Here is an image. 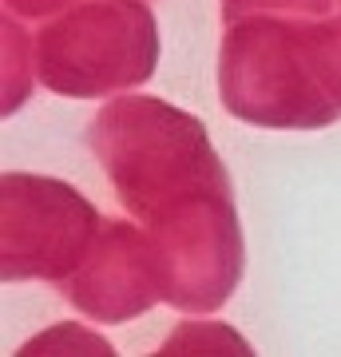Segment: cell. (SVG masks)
I'll use <instances>...</instances> for the list:
<instances>
[{
    "label": "cell",
    "instance_id": "obj_1",
    "mask_svg": "<svg viewBox=\"0 0 341 357\" xmlns=\"http://www.w3.org/2000/svg\"><path fill=\"white\" fill-rule=\"evenodd\" d=\"M88 147L151 234L163 302L187 314L227 306L246 250L234 187L206 128L159 96H123L96 112Z\"/></svg>",
    "mask_w": 341,
    "mask_h": 357
},
{
    "label": "cell",
    "instance_id": "obj_2",
    "mask_svg": "<svg viewBox=\"0 0 341 357\" xmlns=\"http://www.w3.org/2000/svg\"><path fill=\"white\" fill-rule=\"evenodd\" d=\"M218 96L234 119L266 131H314L341 115L317 84L310 20L302 16H246L227 24L218 52Z\"/></svg>",
    "mask_w": 341,
    "mask_h": 357
},
{
    "label": "cell",
    "instance_id": "obj_3",
    "mask_svg": "<svg viewBox=\"0 0 341 357\" xmlns=\"http://www.w3.org/2000/svg\"><path fill=\"white\" fill-rule=\"evenodd\" d=\"M159 64V28L139 0H88L36 36V79L56 96L100 100L147 84Z\"/></svg>",
    "mask_w": 341,
    "mask_h": 357
},
{
    "label": "cell",
    "instance_id": "obj_4",
    "mask_svg": "<svg viewBox=\"0 0 341 357\" xmlns=\"http://www.w3.org/2000/svg\"><path fill=\"white\" fill-rule=\"evenodd\" d=\"M0 278L68 282L100 234V211L63 178L8 171L0 178Z\"/></svg>",
    "mask_w": 341,
    "mask_h": 357
},
{
    "label": "cell",
    "instance_id": "obj_5",
    "mask_svg": "<svg viewBox=\"0 0 341 357\" xmlns=\"http://www.w3.org/2000/svg\"><path fill=\"white\" fill-rule=\"evenodd\" d=\"M63 298L91 321L119 326L163 302L151 234L135 222L107 218L79 270L63 282Z\"/></svg>",
    "mask_w": 341,
    "mask_h": 357
},
{
    "label": "cell",
    "instance_id": "obj_6",
    "mask_svg": "<svg viewBox=\"0 0 341 357\" xmlns=\"http://www.w3.org/2000/svg\"><path fill=\"white\" fill-rule=\"evenodd\" d=\"M28 68H36V40H28L24 28L13 24V16H4V115L28 100L32 88Z\"/></svg>",
    "mask_w": 341,
    "mask_h": 357
},
{
    "label": "cell",
    "instance_id": "obj_7",
    "mask_svg": "<svg viewBox=\"0 0 341 357\" xmlns=\"http://www.w3.org/2000/svg\"><path fill=\"white\" fill-rule=\"evenodd\" d=\"M310 60H314L317 84L341 112V16L310 20Z\"/></svg>",
    "mask_w": 341,
    "mask_h": 357
},
{
    "label": "cell",
    "instance_id": "obj_8",
    "mask_svg": "<svg viewBox=\"0 0 341 357\" xmlns=\"http://www.w3.org/2000/svg\"><path fill=\"white\" fill-rule=\"evenodd\" d=\"M199 349H206V354H230V349L250 354V345L222 321H187L183 330L163 342V354H199Z\"/></svg>",
    "mask_w": 341,
    "mask_h": 357
},
{
    "label": "cell",
    "instance_id": "obj_9",
    "mask_svg": "<svg viewBox=\"0 0 341 357\" xmlns=\"http://www.w3.org/2000/svg\"><path fill=\"white\" fill-rule=\"evenodd\" d=\"M333 0H222V24L246 20V16H321Z\"/></svg>",
    "mask_w": 341,
    "mask_h": 357
},
{
    "label": "cell",
    "instance_id": "obj_10",
    "mask_svg": "<svg viewBox=\"0 0 341 357\" xmlns=\"http://www.w3.org/2000/svg\"><path fill=\"white\" fill-rule=\"evenodd\" d=\"M88 349V354H115L112 342H103L100 333L91 330H79L76 321H63V326H56V330L40 333V337H32L28 345H20V357L24 354H36V349H48V354H60V349Z\"/></svg>",
    "mask_w": 341,
    "mask_h": 357
},
{
    "label": "cell",
    "instance_id": "obj_11",
    "mask_svg": "<svg viewBox=\"0 0 341 357\" xmlns=\"http://www.w3.org/2000/svg\"><path fill=\"white\" fill-rule=\"evenodd\" d=\"M76 4H84V0H4V8L16 16H32V20H40V16H56V13H68V8H76Z\"/></svg>",
    "mask_w": 341,
    "mask_h": 357
}]
</instances>
